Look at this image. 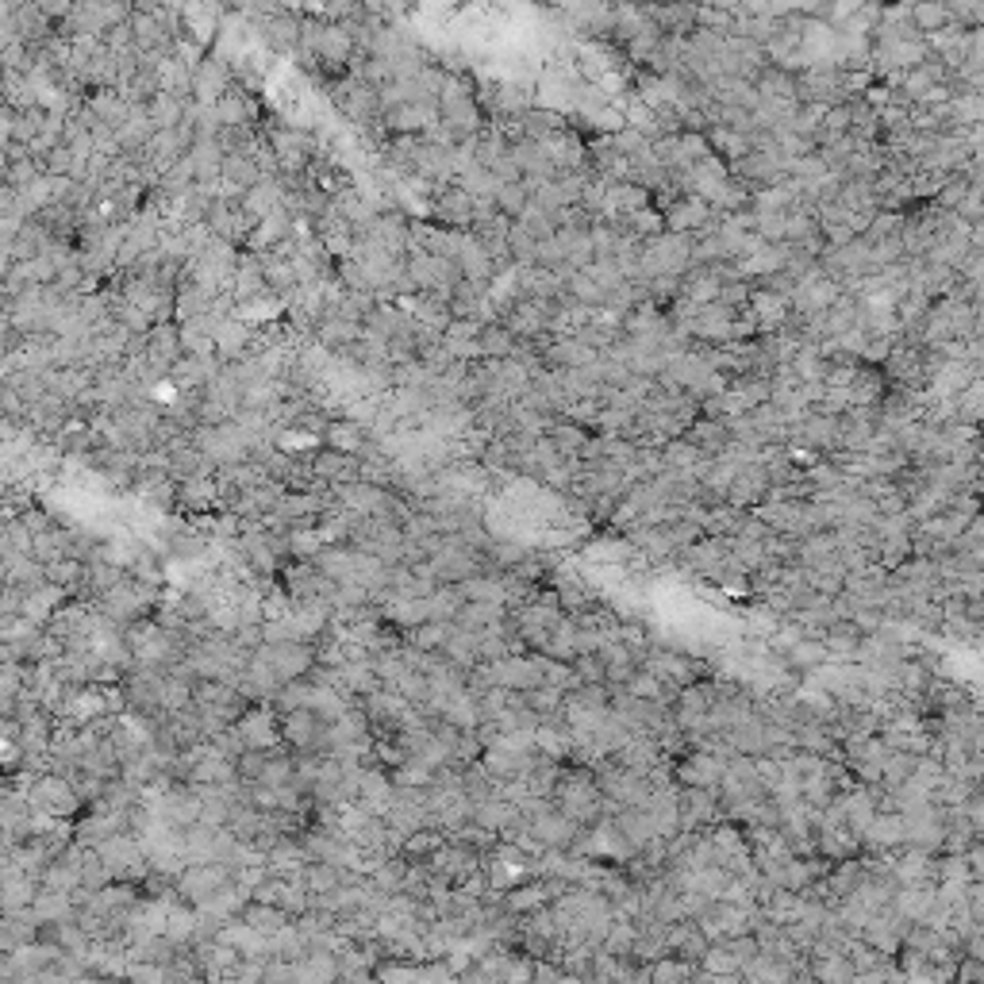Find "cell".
I'll return each mask as SVG.
<instances>
[{
  "instance_id": "cell-8",
  "label": "cell",
  "mask_w": 984,
  "mask_h": 984,
  "mask_svg": "<svg viewBox=\"0 0 984 984\" xmlns=\"http://www.w3.org/2000/svg\"><path fill=\"white\" fill-rule=\"evenodd\" d=\"M431 212L446 223V227H454V231H462V227H473L477 220V197L462 189V185H443L435 197H431Z\"/></svg>"
},
{
  "instance_id": "cell-10",
  "label": "cell",
  "mask_w": 984,
  "mask_h": 984,
  "mask_svg": "<svg viewBox=\"0 0 984 984\" xmlns=\"http://www.w3.org/2000/svg\"><path fill=\"white\" fill-rule=\"evenodd\" d=\"M715 815H723L719 788L681 785V831H704Z\"/></svg>"
},
{
  "instance_id": "cell-3",
  "label": "cell",
  "mask_w": 984,
  "mask_h": 984,
  "mask_svg": "<svg viewBox=\"0 0 984 984\" xmlns=\"http://www.w3.org/2000/svg\"><path fill=\"white\" fill-rule=\"evenodd\" d=\"M485 677L492 685L508 692H531L546 685V658H519V654H508L500 662L485 665Z\"/></svg>"
},
{
  "instance_id": "cell-20",
  "label": "cell",
  "mask_w": 984,
  "mask_h": 984,
  "mask_svg": "<svg viewBox=\"0 0 984 984\" xmlns=\"http://www.w3.org/2000/svg\"><path fill=\"white\" fill-rule=\"evenodd\" d=\"M911 24H915L919 35H935V31H946V27L958 24V20L946 8V0H919V4H911Z\"/></svg>"
},
{
  "instance_id": "cell-11",
  "label": "cell",
  "mask_w": 984,
  "mask_h": 984,
  "mask_svg": "<svg viewBox=\"0 0 984 984\" xmlns=\"http://www.w3.org/2000/svg\"><path fill=\"white\" fill-rule=\"evenodd\" d=\"M312 469H316V481H320V485H331V489L362 477L358 454H343V450H335V446H327L323 454H316V458H312Z\"/></svg>"
},
{
  "instance_id": "cell-26",
  "label": "cell",
  "mask_w": 984,
  "mask_h": 984,
  "mask_svg": "<svg viewBox=\"0 0 984 984\" xmlns=\"http://www.w3.org/2000/svg\"><path fill=\"white\" fill-rule=\"evenodd\" d=\"M450 631H454V623H439V619H427V623H419L408 631V642L419 646V650H443V642L450 639Z\"/></svg>"
},
{
  "instance_id": "cell-12",
  "label": "cell",
  "mask_w": 984,
  "mask_h": 984,
  "mask_svg": "<svg viewBox=\"0 0 984 984\" xmlns=\"http://www.w3.org/2000/svg\"><path fill=\"white\" fill-rule=\"evenodd\" d=\"M861 842L877 854H892L896 846H908V827H904V815L900 812H877L873 823L865 827Z\"/></svg>"
},
{
  "instance_id": "cell-6",
  "label": "cell",
  "mask_w": 984,
  "mask_h": 984,
  "mask_svg": "<svg viewBox=\"0 0 984 984\" xmlns=\"http://www.w3.org/2000/svg\"><path fill=\"white\" fill-rule=\"evenodd\" d=\"M277 708H262V704H254V708H246L239 715V723H235V731L239 738L246 742V750H277V742H281V719H277Z\"/></svg>"
},
{
  "instance_id": "cell-9",
  "label": "cell",
  "mask_w": 984,
  "mask_h": 984,
  "mask_svg": "<svg viewBox=\"0 0 984 984\" xmlns=\"http://www.w3.org/2000/svg\"><path fill=\"white\" fill-rule=\"evenodd\" d=\"M231 89H235L231 66L223 58H216V54H204L197 62V70H193V97H197V104H216Z\"/></svg>"
},
{
  "instance_id": "cell-4",
  "label": "cell",
  "mask_w": 984,
  "mask_h": 984,
  "mask_svg": "<svg viewBox=\"0 0 984 984\" xmlns=\"http://www.w3.org/2000/svg\"><path fill=\"white\" fill-rule=\"evenodd\" d=\"M427 861H431V869H435L439 877H446L454 888L466 885L473 873H481V850H477V846H469V842H462V838H450V842H443V846H439V850H435Z\"/></svg>"
},
{
  "instance_id": "cell-22",
  "label": "cell",
  "mask_w": 984,
  "mask_h": 984,
  "mask_svg": "<svg viewBox=\"0 0 984 984\" xmlns=\"http://www.w3.org/2000/svg\"><path fill=\"white\" fill-rule=\"evenodd\" d=\"M519 350V339L504 327V323H489V327H481V354L492 358V362H504V358H512Z\"/></svg>"
},
{
  "instance_id": "cell-29",
  "label": "cell",
  "mask_w": 984,
  "mask_h": 984,
  "mask_svg": "<svg viewBox=\"0 0 984 984\" xmlns=\"http://www.w3.org/2000/svg\"><path fill=\"white\" fill-rule=\"evenodd\" d=\"M900 4H908V8H911V4H919V0H900Z\"/></svg>"
},
{
  "instance_id": "cell-16",
  "label": "cell",
  "mask_w": 984,
  "mask_h": 984,
  "mask_svg": "<svg viewBox=\"0 0 984 984\" xmlns=\"http://www.w3.org/2000/svg\"><path fill=\"white\" fill-rule=\"evenodd\" d=\"M262 27H266V31H262V39H266L273 50H289V47H296V43L304 39V24L296 20L293 12H285V8L266 12Z\"/></svg>"
},
{
  "instance_id": "cell-13",
  "label": "cell",
  "mask_w": 984,
  "mask_h": 984,
  "mask_svg": "<svg viewBox=\"0 0 984 984\" xmlns=\"http://www.w3.org/2000/svg\"><path fill=\"white\" fill-rule=\"evenodd\" d=\"M750 312H754V320L762 331H781L792 316V300L785 293H773V289H754L750 293Z\"/></svg>"
},
{
  "instance_id": "cell-17",
  "label": "cell",
  "mask_w": 984,
  "mask_h": 984,
  "mask_svg": "<svg viewBox=\"0 0 984 984\" xmlns=\"http://www.w3.org/2000/svg\"><path fill=\"white\" fill-rule=\"evenodd\" d=\"M216 116H220V127H246L250 131V123L258 120V104L243 89H231L216 100Z\"/></svg>"
},
{
  "instance_id": "cell-21",
  "label": "cell",
  "mask_w": 984,
  "mask_h": 984,
  "mask_svg": "<svg viewBox=\"0 0 984 984\" xmlns=\"http://www.w3.org/2000/svg\"><path fill=\"white\" fill-rule=\"evenodd\" d=\"M504 604H481V600H466L462 604V612H458V627H466V631H492V627H500L504 623Z\"/></svg>"
},
{
  "instance_id": "cell-19",
  "label": "cell",
  "mask_w": 984,
  "mask_h": 984,
  "mask_svg": "<svg viewBox=\"0 0 984 984\" xmlns=\"http://www.w3.org/2000/svg\"><path fill=\"white\" fill-rule=\"evenodd\" d=\"M246 343H250V327H246L239 316H227V320L216 323V354L235 362L246 354Z\"/></svg>"
},
{
  "instance_id": "cell-1",
  "label": "cell",
  "mask_w": 984,
  "mask_h": 984,
  "mask_svg": "<svg viewBox=\"0 0 984 984\" xmlns=\"http://www.w3.org/2000/svg\"><path fill=\"white\" fill-rule=\"evenodd\" d=\"M235 881V869L227 865V861H193V865H185L177 877H173V885H177V896L185 900V904H193L200 908L204 900H212L220 888H227Z\"/></svg>"
},
{
  "instance_id": "cell-27",
  "label": "cell",
  "mask_w": 984,
  "mask_h": 984,
  "mask_svg": "<svg viewBox=\"0 0 984 984\" xmlns=\"http://www.w3.org/2000/svg\"><path fill=\"white\" fill-rule=\"evenodd\" d=\"M785 658H788V665H800V669H815V665H823L831 654H827V642H812V639H804V642H792L785 650Z\"/></svg>"
},
{
  "instance_id": "cell-14",
  "label": "cell",
  "mask_w": 984,
  "mask_h": 984,
  "mask_svg": "<svg viewBox=\"0 0 984 984\" xmlns=\"http://www.w3.org/2000/svg\"><path fill=\"white\" fill-rule=\"evenodd\" d=\"M685 439L696 443L704 454H723L727 446L735 443V431H731V419H712V416H700L692 419V427L685 431Z\"/></svg>"
},
{
  "instance_id": "cell-24",
  "label": "cell",
  "mask_w": 984,
  "mask_h": 984,
  "mask_svg": "<svg viewBox=\"0 0 984 984\" xmlns=\"http://www.w3.org/2000/svg\"><path fill=\"white\" fill-rule=\"evenodd\" d=\"M496 208H500L504 216L519 220V216L531 208V189H527V181H508V185H500V189H496Z\"/></svg>"
},
{
  "instance_id": "cell-7",
  "label": "cell",
  "mask_w": 984,
  "mask_h": 984,
  "mask_svg": "<svg viewBox=\"0 0 984 984\" xmlns=\"http://www.w3.org/2000/svg\"><path fill=\"white\" fill-rule=\"evenodd\" d=\"M723 769H727V758L704 746V750H692V754H685L681 762H673V777H677L681 785L719 788V781H723Z\"/></svg>"
},
{
  "instance_id": "cell-2",
  "label": "cell",
  "mask_w": 984,
  "mask_h": 984,
  "mask_svg": "<svg viewBox=\"0 0 984 984\" xmlns=\"http://www.w3.org/2000/svg\"><path fill=\"white\" fill-rule=\"evenodd\" d=\"M27 804H31V812L50 815V819H66L85 800H81V792H77L66 773H47V777H35L27 785Z\"/></svg>"
},
{
  "instance_id": "cell-28",
  "label": "cell",
  "mask_w": 984,
  "mask_h": 984,
  "mask_svg": "<svg viewBox=\"0 0 984 984\" xmlns=\"http://www.w3.org/2000/svg\"><path fill=\"white\" fill-rule=\"evenodd\" d=\"M961 812L969 815V823H973L977 838H984V788H977V792L965 800V808H961Z\"/></svg>"
},
{
  "instance_id": "cell-25",
  "label": "cell",
  "mask_w": 984,
  "mask_h": 984,
  "mask_svg": "<svg viewBox=\"0 0 984 984\" xmlns=\"http://www.w3.org/2000/svg\"><path fill=\"white\" fill-rule=\"evenodd\" d=\"M443 842H446V831H435V823H431V827H419L416 835L404 842V850H400V854H404L408 861H427L435 850H439V846H443Z\"/></svg>"
},
{
  "instance_id": "cell-5",
  "label": "cell",
  "mask_w": 984,
  "mask_h": 984,
  "mask_svg": "<svg viewBox=\"0 0 984 984\" xmlns=\"http://www.w3.org/2000/svg\"><path fill=\"white\" fill-rule=\"evenodd\" d=\"M715 216H719V212L708 204V197H700V193H681V197L665 208V227H669V231H681V235H700V231H712Z\"/></svg>"
},
{
  "instance_id": "cell-15",
  "label": "cell",
  "mask_w": 984,
  "mask_h": 984,
  "mask_svg": "<svg viewBox=\"0 0 984 984\" xmlns=\"http://www.w3.org/2000/svg\"><path fill=\"white\" fill-rule=\"evenodd\" d=\"M323 435H327V446H335V450H343V454H366V446H369V427L350 416L331 419V423L323 427Z\"/></svg>"
},
{
  "instance_id": "cell-18",
  "label": "cell",
  "mask_w": 984,
  "mask_h": 984,
  "mask_svg": "<svg viewBox=\"0 0 984 984\" xmlns=\"http://www.w3.org/2000/svg\"><path fill=\"white\" fill-rule=\"evenodd\" d=\"M246 923L258 931V935H277V931H285L289 927V911L277 908V904H266V900H246V908L239 911Z\"/></svg>"
},
{
  "instance_id": "cell-23",
  "label": "cell",
  "mask_w": 984,
  "mask_h": 984,
  "mask_svg": "<svg viewBox=\"0 0 984 984\" xmlns=\"http://www.w3.org/2000/svg\"><path fill=\"white\" fill-rule=\"evenodd\" d=\"M550 439H554V446H558L566 458H585L589 431H585L581 423H554V427H550Z\"/></svg>"
}]
</instances>
